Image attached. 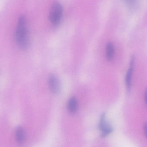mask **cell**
<instances>
[{
    "instance_id": "cell-1",
    "label": "cell",
    "mask_w": 147,
    "mask_h": 147,
    "mask_svg": "<svg viewBox=\"0 0 147 147\" xmlns=\"http://www.w3.org/2000/svg\"><path fill=\"white\" fill-rule=\"evenodd\" d=\"M16 40L19 47L22 50L29 46V36L26 16H21L18 20L15 33Z\"/></svg>"
},
{
    "instance_id": "cell-2",
    "label": "cell",
    "mask_w": 147,
    "mask_h": 147,
    "mask_svg": "<svg viewBox=\"0 0 147 147\" xmlns=\"http://www.w3.org/2000/svg\"><path fill=\"white\" fill-rule=\"evenodd\" d=\"M63 9L62 5L58 2L53 3L49 13V20L52 24L57 26L60 23L63 15Z\"/></svg>"
},
{
    "instance_id": "cell-3",
    "label": "cell",
    "mask_w": 147,
    "mask_h": 147,
    "mask_svg": "<svg viewBox=\"0 0 147 147\" xmlns=\"http://www.w3.org/2000/svg\"><path fill=\"white\" fill-rule=\"evenodd\" d=\"M98 127L101 132V136L102 137H106L113 131L112 127L106 121L104 114L101 116Z\"/></svg>"
},
{
    "instance_id": "cell-4",
    "label": "cell",
    "mask_w": 147,
    "mask_h": 147,
    "mask_svg": "<svg viewBox=\"0 0 147 147\" xmlns=\"http://www.w3.org/2000/svg\"><path fill=\"white\" fill-rule=\"evenodd\" d=\"M48 84L50 90L53 94H58L60 90V84L58 79L53 74L50 75L48 79Z\"/></svg>"
},
{
    "instance_id": "cell-5",
    "label": "cell",
    "mask_w": 147,
    "mask_h": 147,
    "mask_svg": "<svg viewBox=\"0 0 147 147\" xmlns=\"http://www.w3.org/2000/svg\"><path fill=\"white\" fill-rule=\"evenodd\" d=\"M135 64L134 57H131L130 59L129 66L128 69L126 74L125 77V83H126V87L127 90L129 91L131 89V82H132V76H133V71H134V67Z\"/></svg>"
},
{
    "instance_id": "cell-6",
    "label": "cell",
    "mask_w": 147,
    "mask_h": 147,
    "mask_svg": "<svg viewBox=\"0 0 147 147\" xmlns=\"http://www.w3.org/2000/svg\"><path fill=\"white\" fill-rule=\"evenodd\" d=\"M15 138L16 142L19 145L24 143L25 140V132L23 128L18 127L16 130Z\"/></svg>"
},
{
    "instance_id": "cell-7",
    "label": "cell",
    "mask_w": 147,
    "mask_h": 147,
    "mask_svg": "<svg viewBox=\"0 0 147 147\" xmlns=\"http://www.w3.org/2000/svg\"><path fill=\"white\" fill-rule=\"evenodd\" d=\"M115 54V47L111 43L107 44L106 48V57L109 61H111L114 59Z\"/></svg>"
},
{
    "instance_id": "cell-8",
    "label": "cell",
    "mask_w": 147,
    "mask_h": 147,
    "mask_svg": "<svg viewBox=\"0 0 147 147\" xmlns=\"http://www.w3.org/2000/svg\"><path fill=\"white\" fill-rule=\"evenodd\" d=\"M78 107V102L75 97L70 98L68 103V109L70 113H74L77 111Z\"/></svg>"
},
{
    "instance_id": "cell-9",
    "label": "cell",
    "mask_w": 147,
    "mask_h": 147,
    "mask_svg": "<svg viewBox=\"0 0 147 147\" xmlns=\"http://www.w3.org/2000/svg\"><path fill=\"white\" fill-rule=\"evenodd\" d=\"M126 3L130 7H134L136 4V0H125Z\"/></svg>"
},
{
    "instance_id": "cell-10",
    "label": "cell",
    "mask_w": 147,
    "mask_h": 147,
    "mask_svg": "<svg viewBox=\"0 0 147 147\" xmlns=\"http://www.w3.org/2000/svg\"><path fill=\"white\" fill-rule=\"evenodd\" d=\"M144 131L145 136L147 138V122L145 123L144 125Z\"/></svg>"
},
{
    "instance_id": "cell-11",
    "label": "cell",
    "mask_w": 147,
    "mask_h": 147,
    "mask_svg": "<svg viewBox=\"0 0 147 147\" xmlns=\"http://www.w3.org/2000/svg\"><path fill=\"white\" fill-rule=\"evenodd\" d=\"M145 100L146 105L147 106V88L146 90V92H145Z\"/></svg>"
}]
</instances>
